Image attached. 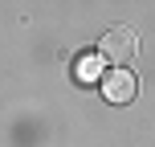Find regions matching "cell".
<instances>
[{
  "label": "cell",
  "mask_w": 155,
  "mask_h": 147,
  "mask_svg": "<svg viewBox=\"0 0 155 147\" xmlns=\"http://www.w3.org/2000/svg\"><path fill=\"white\" fill-rule=\"evenodd\" d=\"M102 94H106L110 106H127L139 94V78L131 70H110V74H102Z\"/></svg>",
  "instance_id": "cell-2"
},
{
  "label": "cell",
  "mask_w": 155,
  "mask_h": 147,
  "mask_svg": "<svg viewBox=\"0 0 155 147\" xmlns=\"http://www.w3.org/2000/svg\"><path fill=\"white\" fill-rule=\"evenodd\" d=\"M78 78H86V82H90V78H98V62H94V57H86L82 62V74Z\"/></svg>",
  "instance_id": "cell-3"
},
{
  "label": "cell",
  "mask_w": 155,
  "mask_h": 147,
  "mask_svg": "<svg viewBox=\"0 0 155 147\" xmlns=\"http://www.w3.org/2000/svg\"><path fill=\"white\" fill-rule=\"evenodd\" d=\"M135 49H139V41H135L131 25H110V29L102 33V41H98V57L110 62V65H118V70L135 57Z\"/></svg>",
  "instance_id": "cell-1"
}]
</instances>
